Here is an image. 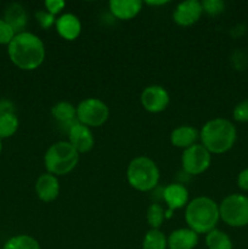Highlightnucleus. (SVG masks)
Wrapping results in <instances>:
<instances>
[{"mask_svg": "<svg viewBox=\"0 0 248 249\" xmlns=\"http://www.w3.org/2000/svg\"><path fill=\"white\" fill-rule=\"evenodd\" d=\"M7 53L15 66L23 71H33L45 60V46L38 36L22 32L7 45Z\"/></svg>", "mask_w": 248, "mask_h": 249, "instance_id": "nucleus-1", "label": "nucleus"}, {"mask_svg": "<svg viewBox=\"0 0 248 249\" xmlns=\"http://www.w3.org/2000/svg\"><path fill=\"white\" fill-rule=\"evenodd\" d=\"M199 139L209 152L221 155L233 147L237 139V130L229 119L214 118L202 126Z\"/></svg>", "mask_w": 248, "mask_h": 249, "instance_id": "nucleus-2", "label": "nucleus"}, {"mask_svg": "<svg viewBox=\"0 0 248 249\" xmlns=\"http://www.w3.org/2000/svg\"><path fill=\"white\" fill-rule=\"evenodd\" d=\"M219 219V204L209 197H196L187 203L185 209V220L187 226L198 235H207L214 230Z\"/></svg>", "mask_w": 248, "mask_h": 249, "instance_id": "nucleus-3", "label": "nucleus"}, {"mask_svg": "<svg viewBox=\"0 0 248 249\" xmlns=\"http://www.w3.org/2000/svg\"><path fill=\"white\" fill-rule=\"evenodd\" d=\"M79 162V153L68 141H57L46 150L44 165L50 174L66 175L72 172Z\"/></svg>", "mask_w": 248, "mask_h": 249, "instance_id": "nucleus-4", "label": "nucleus"}, {"mask_svg": "<svg viewBox=\"0 0 248 249\" xmlns=\"http://www.w3.org/2000/svg\"><path fill=\"white\" fill-rule=\"evenodd\" d=\"M126 179L133 189L141 192L151 191L159 181V169L151 158L139 156L129 163Z\"/></svg>", "mask_w": 248, "mask_h": 249, "instance_id": "nucleus-5", "label": "nucleus"}, {"mask_svg": "<svg viewBox=\"0 0 248 249\" xmlns=\"http://www.w3.org/2000/svg\"><path fill=\"white\" fill-rule=\"evenodd\" d=\"M220 219L231 228L248 225V196L232 194L226 196L219 204Z\"/></svg>", "mask_w": 248, "mask_h": 249, "instance_id": "nucleus-6", "label": "nucleus"}, {"mask_svg": "<svg viewBox=\"0 0 248 249\" xmlns=\"http://www.w3.org/2000/svg\"><path fill=\"white\" fill-rule=\"evenodd\" d=\"M109 109L104 101L89 97L77 106V121L88 128H97L107 122Z\"/></svg>", "mask_w": 248, "mask_h": 249, "instance_id": "nucleus-7", "label": "nucleus"}, {"mask_svg": "<svg viewBox=\"0 0 248 249\" xmlns=\"http://www.w3.org/2000/svg\"><path fill=\"white\" fill-rule=\"evenodd\" d=\"M212 162V153L202 143H196L184 150L181 156L182 169L189 175H199L206 172Z\"/></svg>", "mask_w": 248, "mask_h": 249, "instance_id": "nucleus-8", "label": "nucleus"}, {"mask_svg": "<svg viewBox=\"0 0 248 249\" xmlns=\"http://www.w3.org/2000/svg\"><path fill=\"white\" fill-rule=\"evenodd\" d=\"M170 97L167 90L162 85H148L141 92V106L151 113H159L164 111L169 105Z\"/></svg>", "mask_w": 248, "mask_h": 249, "instance_id": "nucleus-9", "label": "nucleus"}, {"mask_svg": "<svg viewBox=\"0 0 248 249\" xmlns=\"http://www.w3.org/2000/svg\"><path fill=\"white\" fill-rule=\"evenodd\" d=\"M203 12L202 4L198 0H186L177 5L173 12V19L177 24L189 27L196 23Z\"/></svg>", "mask_w": 248, "mask_h": 249, "instance_id": "nucleus-10", "label": "nucleus"}, {"mask_svg": "<svg viewBox=\"0 0 248 249\" xmlns=\"http://www.w3.org/2000/svg\"><path fill=\"white\" fill-rule=\"evenodd\" d=\"M68 142L78 151V153L89 152L94 147L95 139L90 128L83 125L79 122L75 123L68 131Z\"/></svg>", "mask_w": 248, "mask_h": 249, "instance_id": "nucleus-11", "label": "nucleus"}, {"mask_svg": "<svg viewBox=\"0 0 248 249\" xmlns=\"http://www.w3.org/2000/svg\"><path fill=\"white\" fill-rule=\"evenodd\" d=\"M162 198L167 203L169 211L174 212L177 209L186 207L189 203V191L180 182H173L163 189Z\"/></svg>", "mask_w": 248, "mask_h": 249, "instance_id": "nucleus-12", "label": "nucleus"}, {"mask_svg": "<svg viewBox=\"0 0 248 249\" xmlns=\"http://www.w3.org/2000/svg\"><path fill=\"white\" fill-rule=\"evenodd\" d=\"M35 192L40 201L46 202V203L55 201L60 194V182H58L57 177L50 173L41 174L36 179Z\"/></svg>", "mask_w": 248, "mask_h": 249, "instance_id": "nucleus-13", "label": "nucleus"}, {"mask_svg": "<svg viewBox=\"0 0 248 249\" xmlns=\"http://www.w3.org/2000/svg\"><path fill=\"white\" fill-rule=\"evenodd\" d=\"M51 114H53V117L55 118V121H57L58 123H60V125L62 126V129L66 133H68L70 129L72 128L75 123H78L77 107L73 106L71 102H57V104L53 105V108H51Z\"/></svg>", "mask_w": 248, "mask_h": 249, "instance_id": "nucleus-14", "label": "nucleus"}, {"mask_svg": "<svg viewBox=\"0 0 248 249\" xmlns=\"http://www.w3.org/2000/svg\"><path fill=\"white\" fill-rule=\"evenodd\" d=\"M168 249H195L198 245V233L191 229H177L167 238Z\"/></svg>", "mask_w": 248, "mask_h": 249, "instance_id": "nucleus-15", "label": "nucleus"}, {"mask_svg": "<svg viewBox=\"0 0 248 249\" xmlns=\"http://www.w3.org/2000/svg\"><path fill=\"white\" fill-rule=\"evenodd\" d=\"M109 11L118 19H131L141 11L142 1L140 0H111Z\"/></svg>", "mask_w": 248, "mask_h": 249, "instance_id": "nucleus-16", "label": "nucleus"}, {"mask_svg": "<svg viewBox=\"0 0 248 249\" xmlns=\"http://www.w3.org/2000/svg\"><path fill=\"white\" fill-rule=\"evenodd\" d=\"M56 31L66 40H74L80 36L82 23L73 14H63L56 19Z\"/></svg>", "mask_w": 248, "mask_h": 249, "instance_id": "nucleus-17", "label": "nucleus"}, {"mask_svg": "<svg viewBox=\"0 0 248 249\" xmlns=\"http://www.w3.org/2000/svg\"><path fill=\"white\" fill-rule=\"evenodd\" d=\"M4 21L10 24L15 33L18 34L24 32L27 23H28V15H27L26 9L21 4L12 2L7 5L4 12Z\"/></svg>", "mask_w": 248, "mask_h": 249, "instance_id": "nucleus-18", "label": "nucleus"}, {"mask_svg": "<svg viewBox=\"0 0 248 249\" xmlns=\"http://www.w3.org/2000/svg\"><path fill=\"white\" fill-rule=\"evenodd\" d=\"M199 139V133L196 128L190 125H181L175 128L170 134V142L177 148H186L196 145V141Z\"/></svg>", "mask_w": 248, "mask_h": 249, "instance_id": "nucleus-19", "label": "nucleus"}, {"mask_svg": "<svg viewBox=\"0 0 248 249\" xmlns=\"http://www.w3.org/2000/svg\"><path fill=\"white\" fill-rule=\"evenodd\" d=\"M206 245L208 249H232V241L224 231L214 229L206 235Z\"/></svg>", "mask_w": 248, "mask_h": 249, "instance_id": "nucleus-20", "label": "nucleus"}, {"mask_svg": "<svg viewBox=\"0 0 248 249\" xmlns=\"http://www.w3.org/2000/svg\"><path fill=\"white\" fill-rule=\"evenodd\" d=\"M168 242L164 233L157 229L147 231L142 241V249H167Z\"/></svg>", "mask_w": 248, "mask_h": 249, "instance_id": "nucleus-21", "label": "nucleus"}, {"mask_svg": "<svg viewBox=\"0 0 248 249\" xmlns=\"http://www.w3.org/2000/svg\"><path fill=\"white\" fill-rule=\"evenodd\" d=\"M2 249H41L35 238L28 235L14 236L5 242Z\"/></svg>", "mask_w": 248, "mask_h": 249, "instance_id": "nucleus-22", "label": "nucleus"}, {"mask_svg": "<svg viewBox=\"0 0 248 249\" xmlns=\"http://www.w3.org/2000/svg\"><path fill=\"white\" fill-rule=\"evenodd\" d=\"M18 129V118L15 113L0 116V139H6L14 135Z\"/></svg>", "mask_w": 248, "mask_h": 249, "instance_id": "nucleus-23", "label": "nucleus"}, {"mask_svg": "<svg viewBox=\"0 0 248 249\" xmlns=\"http://www.w3.org/2000/svg\"><path fill=\"white\" fill-rule=\"evenodd\" d=\"M146 219H147V223L151 226V229L159 230V228L162 226L163 221L165 219V212L163 207L158 203L150 204L147 212H146Z\"/></svg>", "mask_w": 248, "mask_h": 249, "instance_id": "nucleus-24", "label": "nucleus"}, {"mask_svg": "<svg viewBox=\"0 0 248 249\" xmlns=\"http://www.w3.org/2000/svg\"><path fill=\"white\" fill-rule=\"evenodd\" d=\"M201 4L203 12L211 15V16L220 15L225 10V2L223 0H203Z\"/></svg>", "mask_w": 248, "mask_h": 249, "instance_id": "nucleus-25", "label": "nucleus"}, {"mask_svg": "<svg viewBox=\"0 0 248 249\" xmlns=\"http://www.w3.org/2000/svg\"><path fill=\"white\" fill-rule=\"evenodd\" d=\"M232 117L236 122H240V123L248 122V99L236 105L232 111Z\"/></svg>", "mask_w": 248, "mask_h": 249, "instance_id": "nucleus-26", "label": "nucleus"}, {"mask_svg": "<svg viewBox=\"0 0 248 249\" xmlns=\"http://www.w3.org/2000/svg\"><path fill=\"white\" fill-rule=\"evenodd\" d=\"M15 36H16V33L10 27V24L6 23L4 18H0V44H2V45L7 44L9 45L12 39L15 38Z\"/></svg>", "mask_w": 248, "mask_h": 249, "instance_id": "nucleus-27", "label": "nucleus"}, {"mask_svg": "<svg viewBox=\"0 0 248 249\" xmlns=\"http://www.w3.org/2000/svg\"><path fill=\"white\" fill-rule=\"evenodd\" d=\"M35 18L38 21V23L40 24L41 28L49 29L50 27H53L56 23V18L53 15H51L50 12L45 11V10H40L35 14Z\"/></svg>", "mask_w": 248, "mask_h": 249, "instance_id": "nucleus-28", "label": "nucleus"}, {"mask_svg": "<svg viewBox=\"0 0 248 249\" xmlns=\"http://www.w3.org/2000/svg\"><path fill=\"white\" fill-rule=\"evenodd\" d=\"M44 6H45L46 11L55 16V15L60 14L62 11L63 7L66 6V2L63 0H46L44 2Z\"/></svg>", "mask_w": 248, "mask_h": 249, "instance_id": "nucleus-29", "label": "nucleus"}, {"mask_svg": "<svg viewBox=\"0 0 248 249\" xmlns=\"http://www.w3.org/2000/svg\"><path fill=\"white\" fill-rule=\"evenodd\" d=\"M237 186L243 191L248 192V168L241 170L237 175Z\"/></svg>", "mask_w": 248, "mask_h": 249, "instance_id": "nucleus-30", "label": "nucleus"}, {"mask_svg": "<svg viewBox=\"0 0 248 249\" xmlns=\"http://www.w3.org/2000/svg\"><path fill=\"white\" fill-rule=\"evenodd\" d=\"M15 113V105L9 100H0V116Z\"/></svg>", "mask_w": 248, "mask_h": 249, "instance_id": "nucleus-31", "label": "nucleus"}, {"mask_svg": "<svg viewBox=\"0 0 248 249\" xmlns=\"http://www.w3.org/2000/svg\"><path fill=\"white\" fill-rule=\"evenodd\" d=\"M169 1H167V0H160V1H146V4L147 5H151V6H159V5H165L168 4Z\"/></svg>", "mask_w": 248, "mask_h": 249, "instance_id": "nucleus-32", "label": "nucleus"}, {"mask_svg": "<svg viewBox=\"0 0 248 249\" xmlns=\"http://www.w3.org/2000/svg\"><path fill=\"white\" fill-rule=\"evenodd\" d=\"M1 151H2V142H1V139H0V155H1Z\"/></svg>", "mask_w": 248, "mask_h": 249, "instance_id": "nucleus-33", "label": "nucleus"}]
</instances>
